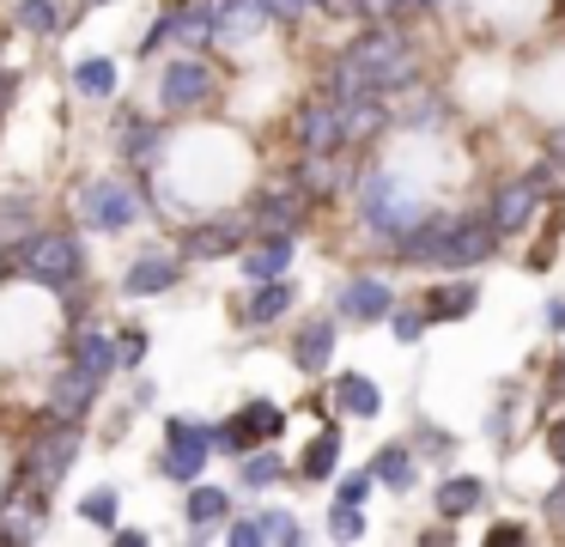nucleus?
<instances>
[{"instance_id": "obj_1", "label": "nucleus", "mask_w": 565, "mask_h": 547, "mask_svg": "<svg viewBox=\"0 0 565 547\" xmlns=\"http://www.w3.org/2000/svg\"><path fill=\"white\" fill-rule=\"evenodd\" d=\"M414 73H419V61H414V49L402 43V31H365V36H353V43L334 55V67H329V92L334 97H359V92H402V85H414Z\"/></svg>"}, {"instance_id": "obj_2", "label": "nucleus", "mask_w": 565, "mask_h": 547, "mask_svg": "<svg viewBox=\"0 0 565 547\" xmlns=\"http://www.w3.org/2000/svg\"><path fill=\"white\" fill-rule=\"evenodd\" d=\"M13 274L31 280L43 292H74L79 274H86V255H79L74 231H25L13 250Z\"/></svg>"}, {"instance_id": "obj_3", "label": "nucleus", "mask_w": 565, "mask_h": 547, "mask_svg": "<svg viewBox=\"0 0 565 547\" xmlns=\"http://www.w3.org/2000/svg\"><path fill=\"white\" fill-rule=\"evenodd\" d=\"M419 213H426L419 194H407L395 170H365V177H359V219H365V231H377V238H402Z\"/></svg>"}, {"instance_id": "obj_4", "label": "nucleus", "mask_w": 565, "mask_h": 547, "mask_svg": "<svg viewBox=\"0 0 565 547\" xmlns=\"http://www.w3.org/2000/svg\"><path fill=\"white\" fill-rule=\"evenodd\" d=\"M74 456H79V420H50L38 438H31L25 469H19V486H31V493L50 498L55 486H62V474L74 469Z\"/></svg>"}, {"instance_id": "obj_5", "label": "nucleus", "mask_w": 565, "mask_h": 547, "mask_svg": "<svg viewBox=\"0 0 565 547\" xmlns=\"http://www.w3.org/2000/svg\"><path fill=\"white\" fill-rule=\"evenodd\" d=\"M74 213L86 219L92 231H128L140 219V194H135V182L128 177H92V182H79V201H74Z\"/></svg>"}, {"instance_id": "obj_6", "label": "nucleus", "mask_w": 565, "mask_h": 547, "mask_svg": "<svg viewBox=\"0 0 565 547\" xmlns=\"http://www.w3.org/2000/svg\"><path fill=\"white\" fill-rule=\"evenodd\" d=\"M207 450H213V425L201 420H164V481H201V469H207Z\"/></svg>"}, {"instance_id": "obj_7", "label": "nucleus", "mask_w": 565, "mask_h": 547, "mask_svg": "<svg viewBox=\"0 0 565 547\" xmlns=\"http://www.w3.org/2000/svg\"><path fill=\"white\" fill-rule=\"evenodd\" d=\"M492 250H499V231H492L487 219H456V225H450V238H444V250H438V262H431V267H450V274H468V267H480Z\"/></svg>"}, {"instance_id": "obj_8", "label": "nucleus", "mask_w": 565, "mask_h": 547, "mask_svg": "<svg viewBox=\"0 0 565 547\" xmlns=\"http://www.w3.org/2000/svg\"><path fill=\"white\" fill-rule=\"evenodd\" d=\"M535 207H541V189L529 177H504L499 189H492V201H487V225L499 231H523L529 219H535Z\"/></svg>"}, {"instance_id": "obj_9", "label": "nucleus", "mask_w": 565, "mask_h": 547, "mask_svg": "<svg viewBox=\"0 0 565 547\" xmlns=\"http://www.w3.org/2000/svg\"><path fill=\"white\" fill-rule=\"evenodd\" d=\"M207 92H213L207 61H171V67L159 73V104L164 109H201Z\"/></svg>"}, {"instance_id": "obj_10", "label": "nucleus", "mask_w": 565, "mask_h": 547, "mask_svg": "<svg viewBox=\"0 0 565 547\" xmlns=\"http://www.w3.org/2000/svg\"><path fill=\"white\" fill-rule=\"evenodd\" d=\"M92 401H98V377L79 371V365H62L50 383V420H86Z\"/></svg>"}, {"instance_id": "obj_11", "label": "nucleus", "mask_w": 565, "mask_h": 547, "mask_svg": "<svg viewBox=\"0 0 565 547\" xmlns=\"http://www.w3.org/2000/svg\"><path fill=\"white\" fill-rule=\"evenodd\" d=\"M334 122H341V146L347 140H377L390 128V109H383L377 92H359V97H334Z\"/></svg>"}, {"instance_id": "obj_12", "label": "nucleus", "mask_w": 565, "mask_h": 547, "mask_svg": "<svg viewBox=\"0 0 565 547\" xmlns=\"http://www.w3.org/2000/svg\"><path fill=\"white\" fill-rule=\"evenodd\" d=\"M262 24H268V7L262 0H220L213 7V36L220 43H249V36H262Z\"/></svg>"}, {"instance_id": "obj_13", "label": "nucleus", "mask_w": 565, "mask_h": 547, "mask_svg": "<svg viewBox=\"0 0 565 547\" xmlns=\"http://www.w3.org/2000/svg\"><path fill=\"white\" fill-rule=\"evenodd\" d=\"M177 280H183L177 255H159V250H152V255H140V262L122 274V292H128V298H152V292H171Z\"/></svg>"}, {"instance_id": "obj_14", "label": "nucleus", "mask_w": 565, "mask_h": 547, "mask_svg": "<svg viewBox=\"0 0 565 547\" xmlns=\"http://www.w3.org/2000/svg\"><path fill=\"white\" fill-rule=\"evenodd\" d=\"M292 231H268V238L256 243V250H244V280L256 286V280H280L286 267H292Z\"/></svg>"}, {"instance_id": "obj_15", "label": "nucleus", "mask_w": 565, "mask_h": 547, "mask_svg": "<svg viewBox=\"0 0 565 547\" xmlns=\"http://www.w3.org/2000/svg\"><path fill=\"white\" fill-rule=\"evenodd\" d=\"M237 238H244V219H207L183 238V255L189 262H213V255H232Z\"/></svg>"}, {"instance_id": "obj_16", "label": "nucleus", "mask_w": 565, "mask_h": 547, "mask_svg": "<svg viewBox=\"0 0 565 547\" xmlns=\"http://www.w3.org/2000/svg\"><path fill=\"white\" fill-rule=\"evenodd\" d=\"M292 128H298V146H305V152H317V158H329L334 146H341V122H334V104H305Z\"/></svg>"}, {"instance_id": "obj_17", "label": "nucleus", "mask_w": 565, "mask_h": 547, "mask_svg": "<svg viewBox=\"0 0 565 547\" xmlns=\"http://www.w3.org/2000/svg\"><path fill=\"white\" fill-rule=\"evenodd\" d=\"M390 311H395V292L383 280H347L341 286V316H353V323H377Z\"/></svg>"}, {"instance_id": "obj_18", "label": "nucleus", "mask_w": 565, "mask_h": 547, "mask_svg": "<svg viewBox=\"0 0 565 547\" xmlns=\"http://www.w3.org/2000/svg\"><path fill=\"white\" fill-rule=\"evenodd\" d=\"M334 408H341L347 420H377V413H383V389L371 383V377L347 371V377H334Z\"/></svg>"}, {"instance_id": "obj_19", "label": "nucleus", "mask_w": 565, "mask_h": 547, "mask_svg": "<svg viewBox=\"0 0 565 547\" xmlns=\"http://www.w3.org/2000/svg\"><path fill=\"white\" fill-rule=\"evenodd\" d=\"M292 359H298V371H322V365L334 359V316H310V323L298 328Z\"/></svg>"}, {"instance_id": "obj_20", "label": "nucleus", "mask_w": 565, "mask_h": 547, "mask_svg": "<svg viewBox=\"0 0 565 547\" xmlns=\"http://www.w3.org/2000/svg\"><path fill=\"white\" fill-rule=\"evenodd\" d=\"M0 535H13V541H38L43 535V493H19L7 498V511H0Z\"/></svg>"}, {"instance_id": "obj_21", "label": "nucleus", "mask_w": 565, "mask_h": 547, "mask_svg": "<svg viewBox=\"0 0 565 547\" xmlns=\"http://www.w3.org/2000/svg\"><path fill=\"white\" fill-rule=\"evenodd\" d=\"M480 304V286L475 280H456V286H438L426 298V323H462L468 311Z\"/></svg>"}, {"instance_id": "obj_22", "label": "nucleus", "mask_w": 565, "mask_h": 547, "mask_svg": "<svg viewBox=\"0 0 565 547\" xmlns=\"http://www.w3.org/2000/svg\"><path fill=\"white\" fill-rule=\"evenodd\" d=\"M305 219V194L298 189H274L256 201V231H292Z\"/></svg>"}, {"instance_id": "obj_23", "label": "nucleus", "mask_w": 565, "mask_h": 547, "mask_svg": "<svg viewBox=\"0 0 565 547\" xmlns=\"http://www.w3.org/2000/svg\"><path fill=\"white\" fill-rule=\"evenodd\" d=\"M286 456L280 450H244V462H237V481L249 486V493H268V486H280L286 481Z\"/></svg>"}, {"instance_id": "obj_24", "label": "nucleus", "mask_w": 565, "mask_h": 547, "mask_svg": "<svg viewBox=\"0 0 565 547\" xmlns=\"http://www.w3.org/2000/svg\"><path fill=\"white\" fill-rule=\"evenodd\" d=\"M292 298L298 292L286 286V280H256V298H249V311H244V323H256V328H268V323H280L286 311H292Z\"/></svg>"}, {"instance_id": "obj_25", "label": "nucleus", "mask_w": 565, "mask_h": 547, "mask_svg": "<svg viewBox=\"0 0 565 547\" xmlns=\"http://www.w3.org/2000/svg\"><path fill=\"white\" fill-rule=\"evenodd\" d=\"M487 505V481H475V474H450V481L438 486V511L444 517H468V511H480Z\"/></svg>"}, {"instance_id": "obj_26", "label": "nucleus", "mask_w": 565, "mask_h": 547, "mask_svg": "<svg viewBox=\"0 0 565 547\" xmlns=\"http://www.w3.org/2000/svg\"><path fill=\"white\" fill-rule=\"evenodd\" d=\"M371 481H383V486H395V493H407V486L419 481L414 450H407V444H383V450H377V462H371Z\"/></svg>"}, {"instance_id": "obj_27", "label": "nucleus", "mask_w": 565, "mask_h": 547, "mask_svg": "<svg viewBox=\"0 0 565 547\" xmlns=\"http://www.w3.org/2000/svg\"><path fill=\"white\" fill-rule=\"evenodd\" d=\"M189 486H195V481H189ZM183 511H189V529H195V535H207V529H220V523H225L232 498H225V486H195Z\"/></svg>"}, {"instance_id": "obj_28", "label": "nucleus", "mask_w": 565, "mask_h": 547, "mask_svg": "<svg viewBox=\"0 0 565 547\" xmlns=\"http://www.w3.org/2000/svg\"><path fill=\"white\" fill-rule=\"evenodd\" d=\"M334 462H341V432H317L310 438V450H305V462H298V474L305 481H334Z\"/></svg>"}, {"instance_id": "obj_29", "label": "nucleus", "mask_w": 565, "mask_h": 547, "mask_svg": "<svg viewBox=\"0 0 565 547\" xmlns=\"http://www.w3.org/2000/svg\"><path fill=\"white\" fill-rule=\"evenodd\" d=\"M79 371H92L104 383V377L116 371V335H104V328H92V335H79V353H74Z\"/></svg>"}, {"instance_id": "obj_30", "label": "nucleus", "mask_w": 565, "mask_h": 547, "mask_svg": "<svg viewBox=\"0 0 565 547\" xmlns=\"http://www.w3.org/2000/svg\"><path fill=\"white\" fill-rule=\"evenodd\" d=\"M74 85H79L86 97H110L116 85H122V73H116V61H110V55H86V61L74 67Z\"/></svg>"}, {"instance_id": "obj_31", "label": "nucleus", "mask_w": 565, "mask_h": 547, "mask_svg": "<svg viewBox=\"0 0 565 547\" xmlns=\"http://www.w3.org/2000/svg\"><path fill=\"white\" fill-rule=\"evenodd\" d=\"M171 36H183V43H207L213 36V0H189V7L171 19Z\"/></svg>"}, {"instance_id": "obj_32", "label": "nucleus", "mask_w": 565, "mask_h": 547, "mask_svg": "<svg viewBox=\"0 0 565 547\" xmlns=\"http://www.w3.org/2000/svg\"><path fill=\"white\" fill-rule=\"evenodd\" d=\"M256 541L292 547V541H305V529H298V517H292V511H256Z\"/></svg>"}, {"instance_id": "obj_33", "label": "nucleus", "mask_w": 565, "mask_h": 547, "mask_svg": "<svg viewBox=\"0 0 565 547\" xmlns=\"http://www.w3.org/2000/svg\"><path fill=\"white\" fill-rule=\"evenodd\" d=\"M13 24L50 36V31H62V12H55V0H19V7H13Z\"/></svg>"}, {"instance_id": "obj_34", "label": "nucleus", "mask_w": 565, "mask_h": 547, "mask_svg": "<svg viewBox=\"0 0 565 547\" xmlns=\"http://www.w3.org/2000/svg\"><path fill=\"white\" fill-rule=\"evenodd\" d=\"M116 511H122V498H116V486H98V493L79 498V517L98 523V529H116Z\"/></svg>"}, {"instance_id": "obj_35", "label": "nucleus", "mask_w": 565, "mask_h": 547, "mask_svg": "<svg viewBox=\"0 0 565 547\" xmlns=\"http://www.w3.org/2000/svg\"><path fill=\"white\" fill-rule=\"evenodd\" d=\"M159 146H164V128H159V122H135V128L122 134V152H128V158H152Z\"/></svg>"}, {"instance_id": "obj_36", "label": "nucleus", "mask_w": 565, "mask_h": 547, "mask_svg": "<svg viewBox=\"0 0 565 547\" xmlns=\"http://www.w3.org/2000/svg\"><path fill=\"white\" fill-rule=\"evenodd\" d=\"M329 535H334V541H359V535H365V517H359V505H341V498H334Z\"/></svg>"}, {"instance_id": "obj_37", "label": "nucleus", "mask_w": 565, "mask_h": 547, "mask_svg": "<svg viewBox=\"0 0 565 547\" xmlns=\"http://www.w3.org/2000/svg\"><path fill=\"white\" fill-rule=\"evenodd\" d=\"M140 359H147V335H140V328H128V335H116V371H135Z\"/></svg>"}, {"instance_id": "obj_38", "label": "nucleus", "mask_w": 565, "mask_h": 547, "mask_svg": "<svg viewBox=\"0 0 565 547\" xmlns=\"http://www.w3.org/2000/svg\"><path fill=\"white\" fill-rule=\"evenodd\" d=\"M31 231V201H0V238H25Z\"/></svg>"}, {"instance_id": "obj_39", "label": "nucleus", "mask_w": 565, "mask_h": 547, "mask_svg": "<svg viewBox=\"0 0 565 547\" xmlns=\"http://www.w3.org/2000/svg\"><path fill=\"white\" fill-rule=\"evenodd\" d=\"M390 328H395V340H402V347H414V340L426 335L431 323H426V311H402V316L390 311Z\"/></svg>"}, {"instance_id": "obj_40", "label": "nucleus", "mask_w": 565, "mask_h": 547, "mask_svg": "<svg viewBox=\"0 0 565 547\" xmlns=\"http://www.w3.org/2000/svg\"><path fill=\"white\" fill-rule=\"evenodd\" d=\"M529 182H535L541 194H565V158H547V165L529 170Z\"/></svg>"}, {"instance_id": "obj_41", "label": "nucleus", "mask_w": 565, "mask_h": 547, "mask_svg": "<svg viewBox=\"0 0 565 547\" xmlns=\"http://www.w3.org/2000/svg\"><path fill=\"white\" fill-rule=\"evenodd\" d=\"M365 493H371V474H347V481L334 486V498H341V505H365Z\"/></svg>"}, {"instance_id": "obj_42", "label": "nucleus", "mask_w": 565, "mask_h": 547, "mask_svg": "<svg viewBox=\"0 0 565 547\" xmlns=\"http://www.w3.org/2000/svg\"><path fill=\"white\" fill-rule=\"evenodd\" d=\"M225 541H232V547H262L256 541V517H237L232 529H225Z\"/></svg>"}, {"instance_id": "obj_43", "label": "nucleus", "mask_w": 565, "mask_h": 547, "mask_svg": "<svg viewBox=\"0 0 565 547\" xmlns=\"http://www.w3.org/2000/svg\"><path fill=\"white\" fill-rule=\"evenodd\" d=\"M487 438H492V444H504V438H511V408H492L487 413Z\"/></svg>"}, {"instance_id": "obj_44", "label": "nucleus", "mask_w": 565, "mask_h": 547, "mask_svg": "<svg viewBox=\"0 0 565 547\" xmlns=\"http://www.w3.org/2000/svg\"><path fill=\"white\" fill-rule=\"evenodd\" d=\"M322 12H334V19H365V0H317Z\"/></svg>"}, {"instance_id": "obj_45", "label": "nucleus", "mask_w": 565, "mask_h": 547, "mask_svg": "<svg viewBox=\"0 0 565 547\" xmlns=\"http://www.w3.org/2000/svg\"><path fill=\"white\" fill-rule=\"evenodd\" d=\"M262 7H268V19H298L310 0H262Z\"/></svg>"}, {"instance_id": "obj_46", "label": "nucleus", "mask_w": 565, "mask_h": 547, "mask_svg": "<svg viewBox=\"0 0 565 547\" xmlns=\"http://www.w3.org/2000/svg\"><path fill=\"white\" fill-rule=\"evenodd\" d=\"M547 450H553V462L565 469V420H553V425H547Z\"/></svg>"}, {"instance_id": "obj_47", "label": "nucleus", "mask_w": 565, "mask_h": 547, "mask_svg": "<svg viewBox=\"0 0 565 547\" xmlns=\"http://www.w3.org/2000/svg\"><path fill=\"white\" fill-rule=\"evenodd\" d=\"M547 517H559V523H565V481L547 493Z\"/></svg>"}, {"instance_id": "obj_48", "label": "nucleus", "mask_w": 565, "mask_h": 547, "mask_svg": "<svg viewBox=\"0 0 565 547\" xmlns=\"http://www.w3.org/2000/svg\"><path fill=\"white\" fill-rule=\"evenodd\" d=\"M487 541H492V547H499V541H523V529H516V523H499V529H492Z\"/></svg>"}, {"instance_id": "obj_49", "label": "nucleus", "mask_w": 565, "mask_h": 547, "mask_svg": "<svg viewBox=\"0 0 565 547\" xmlns=\"http://www.w3.org/2000/svg\"><path fill=\"white\" fill-rule=\"evenodd\" d=\"M547 328H559V335H565V298L547 304Z\"/></svg>"}, {"instance_id": "obj_50", "label": "nucleus", "mask_w": 565, "mask_h": 547, "mask_svg": "<svg viewBox=\"0 0 565 547\" xmlns=\"http://www.w3.org/2000/svg\"><path fill=\"white\" fill-rule=\"evenodd\" d=\"M7 104H13V80L0 73V116H7Z\"/></svg>"}, {"instance_id": "obj_51", "label": "nucleus", "mask_w": 565, "mask_h": 547, "mask_svg": "<svg viewBox=\"0 0 565 547\" xmlns=\"http://www.w3.org/2000/svg\"><path fill=\"white\" fill-rule=\"evenodd\" d=\"M86 7H104V0H86Z\"/></svg>"}, {"instance_id": "obj_52", "label": "nucleus", "mask_w": 565, "mask_h": 547, "mask_svg": "<svg viewBox=\"0 0 565 547\" xmlns=\"http://www.w3.org/2000/svg\"><path fill=\"white\" fill-rule=\"evenodd\" d=\"M426 7H438V0H426Z\"/></svg>"}, {"instance_id": "obj_53", "label": "nucleus", "mask_w": 565, "mask_h": 547, "mask_svg": "<svg viewBox=\"0 0 565 547\" xmlns=\"http://www.w3.org/2000/svg\"><path fill=\"white\" fill-rule=\"evenodd\" d=\"M559 365H565V359H559ZM559 377H565V371H559Z\"/></svg>"}, {"instance_id": "obj_54", "label": "nucleus", "mask_w": 565, "mask_h": 547, "mask_svg": "<svg viewBox=\"0 0 565 547\" xmlns=\"http://www.w3.org/2000/svg\"><path fill=\"white\" fill-rule=\"evenodd\" d=\"M310 7H317V0H310Z\"/></svg>"}]
</instances>
